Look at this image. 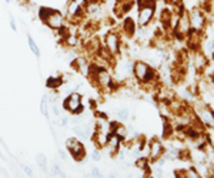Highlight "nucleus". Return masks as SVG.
<instances>
[{
	"label": "nucleus",
	"instance_id": "f257e3e1",
	"mask_svg": "<svg viewBox=\"0 0 214 178\" xmlns=\"http://www.w3.org/2000/svg\"><path fill=\"white\" fill-rule=\"evenodd\" d=\"M88 0H69L66 6V20L73 24H80L84 20L86 14V6Z\"/></svg>",
	"mask_w": 214,
	"mask_h": 178
},
{
	"label": "nucleus",
	"instance_id": "a211bd4d",
	"mask_svg": "<svg viewBox=\"0 0 214 178\" xmlns=\"http://www.w3.org/2000/svg\"><path fill=\"white\" fill-rule=\"evenodd\" d=\"M57 155L60 157L61 161H67V158H69V152H67V150L60 148V150H57Z\"/></svg>",
	"mask_w": 214,
	"mask_h": 178
},
{
	"label": "nucleus",
	"instance_id": "1a4fd4ad",
	"mask_svg": "<svg viewBox=\"0 0 214 178\" xmlns=\"http://www.w3.org/2000/svg\"><path fill=\"white\" fill-rule=\"evenodd\" d=\"M109 137H110L109 133H103V131H96V130H94L93 137H91V140H90V141H93L94 146L97 147L99 150H101V148L107 147V143H109Z\"/></svg>",
	"mask_w": 214,
	"mask_h": 178
},
{
	"label": "nucleus",
	"instance_id": "f3484780",
	"mask_svg": "<svg viewBox=\"0 0 214 178\" xmlns=\"http://www.w3.org/2000/svg\"><path fill=\"white\" fill-rule=\"evenodd\" d=\"M51 174L56 175V177H64V173H63V170L60 168V165H59L57 162H54V164L51 165Z\"/></svg>",
	"mask_w": 214,
	"mask_h": 178
},
{
	"label": "nucleus",
	"instance_id": "9b49d317",
	"mask_svg": "<svg viewBox=\"0 0 214 178\" xmlns=\"http://www.w3.org/2000/svg\"><path fill=\"white\" fill-rule=\"evenodd\" d=\"M148 154H150V158H151V160H156V158L161 154V144H160L159 140H153L150 143Z\"/></svg>",
	"mask_w": 214,
	"mask_h": 178
},
{
	"label": "nucleus",
	"instance_id": "7ed1b4c3",
	"mask_svg": "<svg viewBox=\"0 0 214 178\" xmlns=\"http://www.w3.org/2000/svg\"><path fill=\"white\" fill-rule=\"evenodd\" d=\"M61 108L67 111L70 115H82L84 113V104H83V96L79 91H73L64 97Z\"/></svg>",
	"mask_w": 214,
	"mask_h": 178
},
{
	"label": "nucleus",
	"instance_id": "5701e85b",
	"mask_svg": "<svg viewBox=\"0 0 214 178\" xmlns=\"http://www.w3.org/2000/svg\"><path fill=\"white\" fill-rule=\"evenodd\" d=\"M117 115H119V117H120L121 120H126V118H127V115H129V111H127L126 108H121V110H119Z\"/></svg>",
	"mask_w": 214,
	"mask_h": 178
},
{
	"label": "nucleus",
	"instance_id": "39448f33",
	"mask_svg": "<svg viewBox=\"0 0 214 178\" xmlns=\"http://www.w3.org/2000/svg\"><path fill=\"white\" fill-rule=\"evenodd\" d=\"M103 47H104L113 57L117 56V54L120 53V49H121L120 36L114 32L107 33V34L104 36V38H103Z\"/></svg>",
	"mask_w": 214,
	"mask_h": 178
},
{
	"label": "nucleus",
	"instance_id": "4468645a",
	"mask_svg": "<svg viewBox=\"0 0 214 178\" xmlns=\"http://www.w3.org/2000/svg\"><path fill=\"white\" fill-rule=\"evenodd\" d=\"M53 10H54L53 7H49V6H42V7L39 9V11H37V17H39V20H40V22L43 23L44 20H46V19H47V17H49L50 14L53 13Z\"/></svg>",
	"mask_w": 214,
	"mask_h": 178
},
{
	"label": "nucleus",
	"instance_id": "9d476101",
	"mask_svg": "<svg viewBox=\"0 0 214 178\" xmlns=\"http://www.w3.org/2000/svg\"><path fill=\"white\" fill-rule=\"evenodd\" d=\"M44 84H46V88L56 91V90H59V88L64 84V78H63V76H60V74H53V76H49L46 78V83H44Z\"/></svg>",
	"mask_w": 214,
	"mask_h": 178
},
{
	"label": "nucleus",
	"instance_id": "412c9836",
	"mask_svg": "<svg viewBox=\"0 0 214 178\" xmlns=\"http://www.w3.org/2000/svg\"><path fill=\"white\" fill-rule=\"evenodd\" d=\"M22 170H23V173L26 174L27 177H32V175H34V173H33V168H32V167H29V165H22Z\"/></svg>",
	"mask_w": 214,
	"mask_h": 178
},
{
	"label": "nucleus",
	"instance_id": "6e6552de",
	"mask_svg": "<svg viewBox=\"0 0 214 178\" xmlns=\"http://www.w3.org/2000/svg\"><path fill=\"white\" fill-rule=\"evenodd\" d=\"M73 133L76 135L79 140H88V138H91L93 137V133H94V128H91V125L88 124V123H79L73 127Z\"/></svg>",
	"mask_w": 214,
	"mask_h": 178
},
{
	"label": "nucleus",
	"instance_id": "20e7f679",
	"mask_svg": "<svg viewBox=\"0 0 214 178\" xmlns=\"http://www.w3.org/2000/svg\"><path fill=\"white\" fill-rule=\"evenodd\" d=\"M133 73H134L136 80L140 81L141 84L151 83L154 80V77H156V71L144 61H136L134 66H133Z\"/></svg>",
	"mask_w": 214,
	"mask_h": 178
},
{
	"label": "nucleus",
	"instance_id": "6ab92c4d",
	"mask_svg": "<svg viewBox=\"0 0 214 178\" xmlns=\"http://www.w3.org/2000/svg\"><path fill=\"white\" fill-rule=\"evenodd\" d=\"M136 165L138 168H141V170L147 168V158H138L137 161H136Z\"/></svg>",
	"mask_w": 214,
	"mask_h": 178
},
{
	"label": "nucleus",
	"instance_id": "bb28decb",
	"mask_svg": "<svg viewBox=\"0 0 214 178\" xmlns=\"http://www.w3.org/2000/svg\"><path fill=\"white\" fill-rule=\"evenodd\" d=\"M88 104H90L88 107L91 108V110H96V101L94 100H88Z\"/></svg>",
	"mask_w": 214,
	"mask_h": 178
},
{
	"label": "nucleus",
	"instance_id": "a878e982",
	"mask_svg": "<svg viewBox=\"0 0 214 178\" xmlns=\"http://www.w3.org/2000/svg\"><path fill=\"white\" fill-rule=\"evenodd\" d=\"M91 177L97 178V177H101V171L99 168H91Z\"/></svg>",
	"mask_w": 214,
	"mask_h": 178
},
{
	"label": "nucleus",
	"instance_id": "4be33fe9",
	"mask_svg": "<svg viewBox=\"0 0 214 178\" xmlns=\"http://www.w3.org/2000/svg\"><path fill=\"white\" fill-rule=\"evenodd\" d=\"M70 123V118H69V115H61V118H60V123H59V125L60 127H66L67 124Z\"/></svg>",
	"mask_w": 214,
	"mask_h": 178
},
{
	"label": "nucleus",
	"instance_id": "f8f14e48",
	"mask_svg": "<svg viewBox=\"0 0 214 178\" xmlns=\"http://www.w3.org/2000/svg\"><path fill=\"white\" fill-rule=\"evenodd\" d=\"M39 110H40V113H42V115H43V117H46V118L49 120L50 114H49V96H47V94H43V96H42V98H40V107H39Z\"/></svg>",
	"mask_w": 214,
	"mask_h": 178
},
{
	"label": "nucleus",
	"instance_id": "ddd939ff",
	"mask_svg": "<svg viewBox=\"0 0 214 178\" xmlns=\"http://www.w3.org/2000/svg\"><path fill=\"white\" fill-rule=\"evenodd\" d=\"M34 161H36V164H37V167L40 168L42 173H47V157H46V154H43V152L36 154Z\"/></svg>",
	"mask_w": 214,
	"mask_h": 178
},
{
	"label": "nucleus",
	"instance_id": "cd10ccee",
	"mask_svg": "<svg viewBox=\"0 0 214 178\" xmlns=\"http://www.w3.org/2000/svg\"><path fill=\"white\" fill-rule=\"evenodd\" d=\"M10 2H11V0H6V3H10Z\"/></svg>",
	"mask_w": 214,
	"mask_h": 178
},
{
	"label": "nucleus",
	"instance_id": "423d86ee",
	"mask_svg": "<svg viewBox=\"0 0 214 178\" xmlns=\"http://www.w3.org/2000/svg\"><path fill=\"white\" fill-rule=\"evenodd\" d=\"M43 24L49 30H51V32H56V30H59V29H61V27L66 24V16L61 13L60 10H57V9H54L53 10V13L50 14L46 20L43 22Z\"/></svg>",
	"mask_w": 214,
	"mask_h": 178
},
{
	"label": "nucleus",
	"instance_id": "f03ea898",
	"mask_svg": "<svg viewBox=\"0 0 214 178\" xmlns=\"http://www.w3.org/2000/svg\"><path fill=\"white\" fill-rule=\"evenodd\" d=\"M64 146H66V150L69 152V155L74 160L79 164H83L84 158L87 155V150H86V146L82 140H79L76 135L74 137H69L64 141Z\"/></svg>",
	"mask_w": 214,
	"mask_h": 178
},
{
	"label": "nucleus",
	"instance_id": "dca6fc26",
	"mask_svg": "<svg viewBox=\"0 0 214 178\" xmlns=\"http://www.w3.org/2000/svg\"><path fill=\"white\" fill-rule=\"evenodd\" d=\"M123 29H124V32H126L127 36H133V34H134V32H136V23L133 22L130 17H127L126 20H124Z\"/></svg>",
	"mask_w": 214,
	"mask_h": 178
},
{
	"label": "nucleus",
	"instance_id": "b1692460",
	"mask_svg": "<svg viewBox=\"0 0 214 178\" xmlns=\"http://www.w3.org/2000/svg\"><path fill=\"white\" fill-rule=\"evenodd\" d=\"M50 107H51V111H53V114H54L56 117H61V115H60V108L56 106V103H54V104H51Z\"/></svg>",
	"mask_w": 214,
	"mask_h": 178
},
{
	"label": "nucleus",
	"instance_id": "2eb2a0df",
	"mask_svg": "<svg viewBox=\"0 0 214 178\" xmlns=\"http://www.w3.org/2000/svg\"><path fill=\"white\" fill-rule=\"evenodd\" d=\"M27 44H29V49H30V51L37 57V59H40V56H42V53H40V49H39V46H37V43L34 41V38L30 36L27 33Z\"/></svg>",
	"mask_w": 214,
	"mask_h": 178
},
{
	"label": "nucleus",
	"instance_id": "0eeeda50",
	"mask_svg": "<svg viewBox=\"0 0 214 178\" xmlns=\"http://www.w3.org/2000/svg\"><path fill=\"white\" fill-rule=\"evenodd\" d=\"M154 10H156V6H140L138 7V16H137L138 26L141 27L147 26L154 16Z\"/></svg>",
	"mask_w": 214,
	"mask_h": 178
},
{
	"label": "nucleus",
	"instance_id": "393cba45",
	"mask_svg": "<svg viewBox=\"0 0 214 178\" xmlns=\"http://www.w3.org/2000/svg\"><path fill=\"white\" fill-rule=\"evenodd\" d=\"M9 20H10V27L13 32H17V26H16V20H14V17L10 14V17H9Z\"/></svg>",
	"mask_w": 214,
	"mask_h": 178
},
{
	"label": "nucleus",
	"instance_id": "aec40b11",
	"mask_svg": "<svg viewBox=\"0 0 214 178\" xmlns=\"http://www.w3.org/2000/svg\"><path fill=\"white\" fill-rule=\"evenodd\" d=\"M100 158H101V155H100V151H99V148L96 147V150H93V151H91V160L97 162V161H100Z\"/></svg>",
	"mask_w": 214,
	"mask_h": 178
}]
</instances>
